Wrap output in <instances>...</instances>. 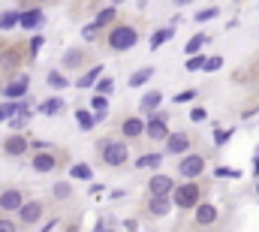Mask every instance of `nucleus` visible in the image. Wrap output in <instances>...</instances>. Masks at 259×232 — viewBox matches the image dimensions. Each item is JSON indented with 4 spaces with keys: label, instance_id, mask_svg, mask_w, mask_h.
Here are the masks:
<instances>
[{
    "label": "nucleus",
    "instance_id": "nucleus-1",
    "mask_svg": "<svg viewBox=\"0 0 259 232\" xmlns=\"http://www.w3.org/2000/svg\"><path fill=\"white\" fill-rule=\"evenodd\" d=\"M97 154H100V160L106 163V166H124L130 160V148L127 142H118V139H100L97 142Z\"/></svg>",
    "mask_w": 259,
    "mask_h": 232
},
{
    "label": "nucleus",
    "instance_id": "nucleus-2",
    "mask_svg": "<svg viewBox=\"0 0 259 232\" xmlns=\"http://www.w3.org/2000/svg\"><path fill=\"white\" fill-rule=\"evenodd\" d=\"M136 43H139V30L130 27V24H115V27L106 33V46H109L112 52H130Z\"/></svg>",
    "mask_w": 259,
    "mask_h": 232
},
{
    "label": "nucleus",
    "instance_id": "nucleus-3",
    "mask_svg": "<svg viewBox=\"0 0 259 232\" xmlns=\"http://www.w3.org/2000/svg\"><path fill=\"white\" fill-rule=\"evenodd\" d=\"M169 202L178 205V208H196V205L202 202V187H199L196 181L178 184V187L172 190V199H169Z\"/></svg>",
    "mask_w": 259,
    "mask_h": 232
},
{
    "label": "nucleus",
    "instance_id": "nucleus-4",
    "mask_svg": "<svg viewBox=\"0 0 259 232\" xmlns=\"http://www.w3.org/2000/svg\"><path fill=\"white\" fill-rule=\"evenodd\" d=\"M202 172H205V157H202V154H184V157H181V163H178V175H181V178L196 181Z\"/></svg>",
    "mask_w": 259,
    "mask_h": 232
},
{
    "label": "nucleus",
    "instance_id": "nucleus-5",
    "mask_svg": "<svg viewBox=\"0 0 259 232\" xmlns=\"http://www.w3.org/2000/svg\"><path fill=\"white\" fill-rule=\"evenodd\" d=\"M42 211H46V202H39V199L21 202V208H18V223H21V226H33V223L42 220Z\"/></svg>",
    "mask_w": 259,
    "mask_h": 232
},
{
    "label": "nucleus",
    "instance_id": "nucleus-6",
    "mask_svg": "<svg viewBox=\"0 0 259 232\" xmlns=\"http://www.w3.org/2000/svg\"><path fill=\"white\" fill-rule=\"evenodd\" d=\"M166 121H169V115H166V112H157V115L151 118V121H148V127H145L148 139H154V142H163V139H169Z\"/></svg>",
    "mask_w": 259,
    "mask_h": 232
},
{
    "label": "nucleus",
    "instance_id": "nucleus-7",
    "mask_svg": "<svg viewBox=\"0 0 259 232\" xmlns=\"http://www.w3.org/2000/svg\"><path fill=\"white\" fill-rule=\"evenodd\" d=\"M190 145H193L190 133H169V139H166V154H187Z\"/></svg>",
    "mask_w": 259,
    "mask_h": 232
},
{
    "label": "nucleus",
    "instance_id": "nucleus-8",
    "mask_svg": "<svg viewBox=\"0 0 259 232\" xmlns=\"http://www.w3.org/2000/svg\"><path fill=\"white\" fill-rule=\"evenodd\" d=\"M61 163V151H39L33 154V169L36 172H52Z\"/></svg>",
    "mask_w": 259,
    "mask_h": 232
},
{
    "label": "nucleus",
    "instance_id": "nucleus-9",
    "mask_svg": "<svg viewBox=\"0 0 259 232\" xmlns=\"http://www.w3.org/2000/svg\"><path fill=\"white\" fill-rule=\"evenodd\" d=\"M148 190H151V196H169V193L175 190V181H172L169 175H154V178L148 181Z\"/></svg>",
    "mask_w": 259,
    "mask_h": 232
},
{
    "label": "nucleus",
    "instance_id": "nucleus-10",
    "mask_svg": "<svg viewBox=\"0 0 259 232\" xmlns=\"http://www.w3.org/2000/svg\"><path fill=\"white\" fill-rule=\"evenodd\" d=\"M18 208H21V190H15V187L3 190L0 193V211H18Z\"/></svg>",
    "mask_w": 259,
    "mask_h": 232
},
{
    "label": "nucleus",
    "instance_id": "nucleus-11",
    "mask_svg": "<svg viewBox=\"0 0 259 232\" xmlns=\"http://www.w3.org/2000/svg\"><path fill=\"white\" fill-rule=\"evenodd\" d=\"M27 148H30V145H27V139H24V136H9V139L3 142V151H6V157H21Z\"/></svg>",
    "mask_w": 259,
    "mask_h": 232
},
{
    "label": "nucleus",
    "instance_id": "nucleus-12",
    "mask_svg": "<svg viewBox=\"0 0 259 232\" xmlns=\"http://www.w3.org/2000/svg\"><path fill=\"white\" fill-rule=\"evenodd\" d=\"M27 85H30V79H27V75H15V79L6 85V97H9V100L24 97V94H27Z\"/></svg>",
    "mask_w": 259,
    "mask_h": 232
},
{
    "label": "nucleus",
    "instance_id": "nucleus-13",
    "mask_svg": "<svg viewBox=\"0 0 259 232\" xmlns=\"http://www.w3.org/2000/svg\"><path fill=\"white\" fill-rule=\"evenodd\" d=\"M169 208H172L169 196H151L148 199V214L151 217H163V214H169Z\"/></svg>",
    "mask_w": 259,
    "mask_h": 232
},
{
    "label": "nucleus",
    "instance_id": "nucleus-14",
    "mask_svg": "<svg viewBox=\"0 0 259 232\" xmlns=\"http://www.w3.org/2000/svg\"><path fill=\"white\" fill-rule=\"evenodd\" d=\"M214 220H217V208L208 205V202H199V205H196V223H199V226H211Z\"/></svg>",
    "mask_w": 259,
    "mask_h": 232
},
{
    "label": "nucleus",
    "instance_id": "nucleus-15",
    "mask_svg": "<svg viewBox=\"0 0 259 232\" xmlns=\"http://www.w3.org/2000/svg\"><path fill=\"white\" fill-rule=\"evenodd\" d=\"M0 63H3L6 69H15V66L21 63V49H18V46H6V49L0 52Z\"/></svg>",
    "mask_w": 259,
    "mask_h": 232
},
{
    "label": "nucleus",
    "instance_id": "nucleus-16",
    "mask_svg": "<svg viewBox=\"0 0 259 232\" xmlns=\"http://www.w3.org/2000/svg\"><path fill=\"white\" fill-rule=\"evenodd\" d=\"M18 24L33 30L36 24H42V9H27V12H18Z\"/></svg>",
    "mask_w": 259,
    "mask_h": 232
},
{
    "label": "nucleus",
    "instance_id": "nucleus-17",
    "mask_svg": "<svg viewBox=\"0 0 259 232\" xmlns=\"http://www.w3.org/2000/svg\"><path fill=\"white\" fill-rule=\"evenodd\" d=\"M121 133H124L127 139H136V136H142V133H145V124H142L139 118H127V121L121 124Z\"/></svg>",
    "mask_w": 259,
    "mask_h": 232
},
{
    "label": "nucleus",
    "instance_id": "nucleus-18",
    "mask_svg": "<svg viewBox=\"0 0 259 232\" xmlns=\"http://www.w3.org/2000/svg\"><path fill=\"white\" fill-rule=\"evenodd\" d=\"M88 60H91V55L84 49H72V52H66L64 66H78V63H88Z\"/></svg>",
    "mask_w": 259,
    "mask_h": 232
},
{
    "label": "nucleus",
    "instance_id": "nucleus-19",
    "mask_svg": "<svg viewBox=\"0 0 259 232\" xmlns=\"http://www.w3.org/2000/svg\"><path fill=\"white\" fill-rule=\"evenodd\" d=\"M115 15H118V9H115V6H109V9H103V12L97 15V21H94L91 27H94V30H97V27H106V24H112V21H115Z\"/></svg>",
    "mask_w": 259,
    "mask_h": 232
},
{
    "label": "nucleus",
    "instance_id": "nucleus-20",
    "mask_svg": "<svg viewBox=\"0 0 259 232\" xmlns=\"http://www.w3.org/2000/svg\"><path fill=\"white\" fill-rule=\"evenodd\" d=\"M151 75H154V69H151V66H142L139 72H133V75H130V88H139V85H145Z\"/></svg>",
    "mask_w": 259,
    "mask_h": 232
},
{
    "label": "nucleus",
    "instance_id": "nucleus-21",
    "mask_svg": "<svg viewBox=\"0 0 259 232\" xmlns=\"http://www.w3.org/2000/svg\"><path fill=\"white\" fill-rule=\"evenodd\" d=\"M160 160H163V154H145L136 160V169H154V166H160Z\"/></svg>",
    "mask_w": 259,
    "mask_h": 232
},
{
    "label": "nucleus",
    "instance_id": "nucleus-22",
    "mask_svg": "<svg viewBox=\"0 0 259 232\" xmlns=\"http://www.w3.org/2000/svg\"><path fill=\"white\" fill-rule=\"evenodd\" d=\"M100 72H103V66H91V69H88V72L78 79V88H91V85L100 79Z\"/></svg>",
    "mask_w": 259,
    "mask_h": 232
},
{
    "label": "nucleus",
    "instance_id": "nucleus-23",
    "mask_svg": "<svg viewBox=\"0 0 259 232\" xmlns=\"http://www.w3.org/2000/svg\"><path fill=\"white\" fill-rule=\"evenodd\" d=\"M91 106H94V118H97V121H103L106 112H109V100H106V97H94Z\"/></svg>",
    "mask_w": 259,
    "mask_h": 232
},
{
    "label": "nucleus",
    "instance_id": "nucleus-24",
    "mask_svg": "<svg viewBox=\"0 0 259 232\" xmlns=\"http://www.w3.org/2000/svg\"><path fill=\"white\" fill-rule=\"evenodd\" d=\"M160 100H163V97H160L157 91H154V94H145V97H142V109H145V112H151V109H157V106H160Z\"/></svg>",
    "mask_w": 259,
    "mask_h": 232
},
{
    "label": "nucleus",
    "instance_id": "nucleus-25",
    "mask_svg": "<svg viewBox=\"0 0 259 232\" xmlns=\"http://www.w3.org/2000/svg\"><path fill=\"white\" fill-rule=\"evenodd\" d=\"M205 43H208V36H205V33H196L193 40L187 43V55L193 58V55H196V52H199V49H202V46H205Z\"/></svg>",
    "mask_w": 259,
    "mask_h": 232
},
{
    "label": "nucleus",
    "instance_id": "nucleus-26",
    "mask_svg": "<svg viewBox=\"0 0 259 232\" xmlns=\"http://www.w3.org/2000/svg\"><path fill=\"white\" fill-rule=\"evenodd\" d=\"M75 121H78V127H81V130H91V127L97 124V118L91 115V112H81V109L75 112Z\"/></svg>",
    "mask_w": 259,
    "mask_h": 232
},
{
    "label": "nucleus",
    "instance_id": "nucleus-27",
    "mask_svg": "<svg viewBox=\"0 0 259 232\" xmlns=\"http://www.w3.org/2000/svg\"><path fill=\"white\" fill-rule=\"evenodd\" d=\"M39 109H42L46 115H58V112L64 109V103H61V100H46V103H42Z\"/></svg>",
    "mask_w": 259,
    "mask_h": 232
},
{
    "label": "nucleus",
    "instance_id": "nucleus-28",
    "mask_svg": "<svg viewBox=\"0 0 259 232\" xmlns=\"http://www.w3.org/2000/svg\"><path fill=\"white\" fill-rule=\"evenodd\" d=\"M15 24H18V12H3V15H0V27H3V30H9V27H15Z\"/></svg>",
    "mask_w": 259,
    "mask_h": 232
},
{
    "label": "nucleus",
    "instance_id": "nucleus-29",
    "mask_svg": "<svg viewBox=\"0 0 259 232\" xmlns=\"http://www.w3.org/2000/svg\"><path fill=\"white\" fill-rule=\"evenodd\" d=\"M52 193H55V199H69V193H72V190H69V184H66V181H61V184H55V187H52Z\"/></svg>",
    "mask_w": 259,
    "mask_h": 232
},
{
    "label": "nucleus",
    "instance_id": "nucleus-30",
    "mask_svg": "<svg viewBox=\"0 0 259 232\" xmlns=\"http://www.w3.org/2000/svg\"><path fill=\"white\" fill-rule=\"evenodd\" d=\"M169 36H172V30H169V27H166V30H157V33L151 36V49H157V46H160V43H166Z\"/></svg>",
    "mask_w": 259,
    "mask_h": 232
},
{
    "label": "nucleus",
    "instance_id": "nucleus-31",
    "mask_svg": "<svg viewBox=\"0 0 259 232\" xmlns=\"http://www.w3.org/2000/svg\"><path fill=\"white\" fill-rule=\"evenodd\" d=\"M112 88H115V82H112V79H100V82H97V91H100L97 97H106Z\"/></svg>",
    "mask_w": 259,
    "mask_h": 232
},
{
    "label": "nucleus",
    "instance_id": "nucleus-32",
    "mask_svg": "<svg viewBox=\"0 0 259 232\" xmlns=\"http://www.w3.org/2000/svg\"><path fill=\"white\" fill-rule=\"evenodd\" d=\"M49 85H52V88H66V75H61V72H49Z\"/></svg>",
    "mask_w": 259,
    "mask_h": 232
},
{
    "label": "nucleus",
    "instance_id": "nucleus-33",
    "mask_svg": "<svg viewBox=\"0 0 259 232\" xmlns=\"http://www.w3.org/2000/svg\"><path fill=\"white\" fill-rule=\"evenodd\" d=\"M0 232H18V223L9 217H0Z\"/></svg>",
    "mask_w": 259,
    "mask_h": 232
},
{
    "label": "nucleus",
    "instance_id": "nucleus-34",
    "mask_svg": "<svg viewBox=\"0 0 259 232\" xmlns=\"http://www.w3.org/2000/svg\"><path fill=\"white\" fill-rule=\"evenodd\" d=\"M202 66H205V58H199V55H193V58L187 60V69H190V72H196V69H202Z\"/></svg>",
    "mask_w": 259,
    "mask_h": 232
},
{
    "label": "nucleus",
    "instance_id": "nucleus-35",
    "mask_svg": "<svg viewBox=\"0 0 259 232\" xmlns=\"http://www.w3.org/2000/svg\"><path fill=\"white\" fill-rule=\"evenodd\" d=\"M220 63H223V58H208L202 69H205V72H214V69H220Z\"/></svg>",
    "mask_w": 259,
    "mask_h": 232
},
{
    "label": "nucleus",
    "instance_id": "nucleus-36",
    "mask_svg": "<svg viewBox=\"0 0 259 232\" xmlns=\"http://www.w3.org/2000/svg\"><path fill=\"white\" fill-rule=\"evenodd\" d=\"M72 175H75V178H81V181H88V178H91V169L81 163V166H72Z\"/></svg>",
    "mask_w": 259,
    "mask_h": 232
},
{
    "label": "nucleus",
    "instance_id": "nucleus-37",
    "mask_svg": "<svg viewBox=\"0 0 259 232\" xmlns=\"http://www.w3.org/2000/svg\"><path fill=\"white\" fill-rule=\"evenodd\" d=\"M214 15H220V9H217V6H211V9H205V12H199V15H196V21H205V18H214Z\"/></svg>",
    "mask_w": 259,
    "mask_h": 232
},
{
    "label": "nucleus",
    "instance_id": "nucleus-38",
    "mask_svg": "<svg viewBox=\"0 0 259 232\" xmlns=\"http://www.w3.org/2000/svg\"><path fill=\"white\" fill-rule=\"evenodd\" d=\"M205 118H208V112H205V109H193V112H190V121H196V124H202Z\"/></svg>",
    "mask_w": 259,
    "mask_h": 232
},
{
    "label": "nucleus",
    "instance_id": "nucleus-39",
    "mask_svg": "<svg viewBox=\"0 0 259 232\" xmlns=\"http://www.w3.org/2000/svg\"><path fill=\"white\" fill-rule=\"evenodd\" d=\"M193 97H196V91L190 88V91H184V94H178V97H175V103H187V100H193Z\"/></svg>",
    "mask_w": 259,
    "mask_h": 232
},
{
    "label": "nucleus",
    "instance_id": "nucleus-40",
    "mask_svg": "<svg viewBox=\"0 0 259 232\" xmlns=\"http://www.w3.org/2000/svg\"><path fill=\"white\" fill-rule=\"evenodd\" d=\"M229 136H232L229 130H226V133H223V130H217V133H214V139H217V145H226V139H229Z\"/></svg>",
    "mask_w": 259,
    "mask_h": 232
},
{
    "label": "nucleus",
    "instance_id": "nucleus-41",
    "mask_svg": "<svg viewBox=\"0 0 259 232\" xmlns=\"http://www.w3.org/2000/svg\"><path fill=\"white\" fill-rule=\"evenodd\" d=\"M39 46H42V36H33V43H30V55H36Z\"/></svg>",
    "mask_w": 259,
    "mask_h": 232
},
{
    "label": "nucleus",
    "instance_id": "nucleus-42",
    "mask_svg": "<svg viewBox=\"0 0 259 232\" xmlns=\"http://www.w3.org/2000/svg\"><path fill=\"white\" fill-rule=\"evenodd\" d=\"M97 232H112V229H106V226H100V229H97Z\"/></svg>",
    "mask_w": 259,
    "mask_h": 232
},
{
    "label": "nucleus",
    "instance_id": "nucleus-43",
    "mask_svg": "<svg viewBox=\"0 0 259 232\" xmlns=\"http://www.w3.org/2000/svg\"><path fill=\"white\" fill-rule=\"evenodd\" d=\"M256 79H259V72H256Z\"/></svg>",
    "mask_w": 259,
    "mask_h": 232
}]
</instances>
